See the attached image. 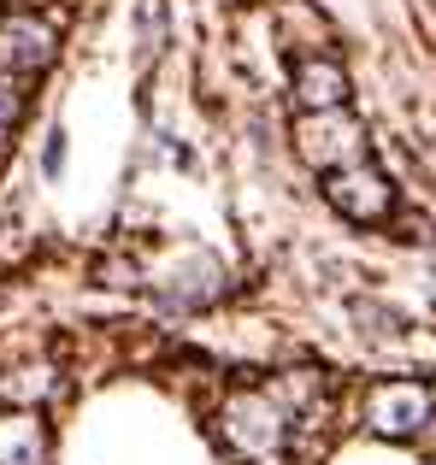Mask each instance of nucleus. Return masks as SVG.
I'll return each mask as SVG.
<instances>
[{
    "label": "nucleus",
    "instance_id": "3",
    "mask_svg": "<svg viewBox=\"0 0 436 465\" xmlns=\"http://www.w3.org/2000/svg\"><path fill=\"white\" fill-rule=\"evenodd\" d=\"M295 142H301V159L319 165V171H342V165H354V159H366V130H360L342 106H336V113H307L301 130H295Z\"/></svg>",
    "mask_w": 436,
    "mask_h": 465
},
{
    "label": "nucleus",
    "instance_id": "2",
    "mask_svg": "<svg viewBox=\"0 0 436 465\" xmlns=\"http://www.w3.org/2000/svg\"><path fill=\"white\" fill-rule=\"evenodd\" d=\"M436 419V395L425 383H378L366 395V424L372 436H390V442H407V436L431 430Z\"/></svg>",
    "mask_w": 436,
    "mask_h": 465
},
{
    "label": "nucleus",
    "instance_id": "6",
    "mask_svg": "<svg viewBox=\"0 0 436 465\" xmlns=\"http://www.w3.org/2000/svg\"><path fill=\"white\" fill-rule=\"evenodd\" d=\"M0 465H47V424L30 407L0 412Z\"/></svg>",
    "mask_w": 436,
    "mask_h": 465
},
{
    "label": "nucleus",
    "instance_id": "1",
    "mask_svg": "<svg viewBox=\"0 0 436 465\" xmlns=\"http://www.w3.org/2000/svg\"><path fill=\"white\" fill-rule=\"evenodd\" d=\"M289 412L277 407L272 389H248V395H230L224 412H218V436H224V448L236 460H272L283 454L289 442Z\"/></svg>",
    "mask_w": 436,
    "mask_h": 465
},
{
    "label": "nucleus",
    "instance_id": "7",
    "mask_svg": "<svg viewBox=\"0 0 436 465\" xmlns=\"http://www.w3.org/2000/svg\"><path fill=\"white\" fill-rule=\"evenodd\" d=\"M0 59H6L12 71H42L47 59H54V30L35 18H12L6 30H0Z\"/></svg>",
    "mask_w": 436,
    "mask_h": 465
},
{
    "label": "nucleus",
    "instance_id": "5",
    "mask_svg": "<svg viewBox=\"0 0 436 465\" xmlns=\"http://www.w3.org/2000/svg\"><path fill=\"white\" fill-rule=\"evenodd\" d=\"M295 106L301 113H336V106L348 101V71L336 65V59H324V54H312V59H301L295 65Z\"/></svg>",
    "mask_w": 436,
    "mask_h": 465
},
{
    "label": "nucleus",
    "instance_id": "8",
    "mask_svg": "<svg viewBox=\"0 0 436 465\" xmlns=\"http://www.w3.org/2000/svg\"><path fill=\"white\" fill-rule=\"evenodd\" d=\"M18 113H24V101H18V89L12 83H0V136H6L12 124H18Z\"/></svg>",
    "mask_w": 436,
    "mask_h": 465
},
{
    "label": "nucleus",
    "instance_id": "4",
    "mask_svg": "<svg viewBox=\"0 0 436 465\" xmlns=\"http://www.w3.org/2000/svg\"><path fill=\"white\" fill-rule=\"evenodd\" d=\"M324 194H331V206H336L342 218H354V224H383V218L395 213V189H390V177H383L378 165H366V159H354V165L331 171Z\"/></svg>",
    "mask_w": 436,
    "mask_h": 465
}]
</instances>
